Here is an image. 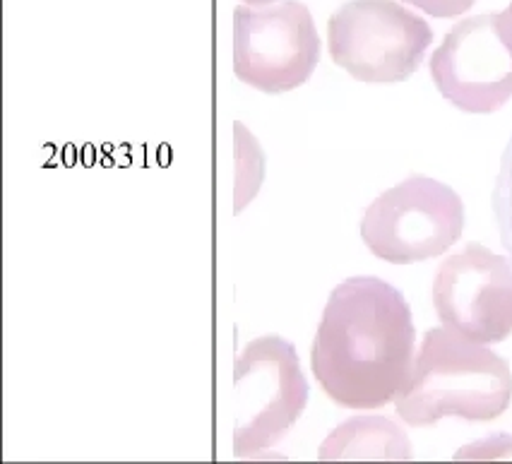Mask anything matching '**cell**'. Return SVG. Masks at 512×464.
Instances as JSON below:
<instances>
[{
    "label": "cell",
    "instance_id": "cell-6",
    "mask_svg": "<svg viewBox=\"0 0 512 464\" xmlns=\"http://www.w3.org/2000/svg\"><path fill=\"white\" fill-rule=\"evenodd\" d=\"M320 61L313 15L299 0L238 5L234 10V73L265 94L301 87Z\"/></svg>",
    "mask_w": 512,
    "mask_h": 464
},
{
    "label": "cell",
    "instance_id": "cell-11",
    "mask_svg": "<svg viewBox=\"0 0 512 464\" xmlns=\"http://www.w3.org/2000/svg\"><path fill=\"white\" fill-rule=\"evenodd\" d=\"M457 460H510L512 457V438L510 436H491L479 443L469 445L457 452Z\"/></svg>",
    "mask_w": 512,
    "mask_h": 464
},
{
    "label": "cell",
    "instance_id": "cell-4",
    "mask_svg": "<svg viewBox=\"0 0 512 464\" xmlns=\"http://www.w3.org/2000/svg\"><path fill=\"white\" fill-rule=\"evenodd\" d=\"M464 205L450 186L409 176L378 195L361 219V239L375 258L412 265L438 258L460 241Z\"/></svg>",
    "mask_w": 512,
    "mask_h": 464
},
{
    "label": "cell",
    "instance_id": "cell-9",
    "mask_svg": "<svg viewBox=\"0 0 512 464\" xmlns=\"http://www.w3.org/2000/svg\"><path fill=\"white\" fill-rule=\"evenodd\" d=\"M318 457L323 462L337 460H412V445L407 433L388 416H354L337 426Z\"/></svg>",
    "mask_w": 512,
    "mask_h": 464
},
{
    "label": "cell",
    "instance_id": "cell-8",
    "mask_svg": "<svg viewBox=\"0 0 512 464\" xmlns=\"http://www.w3.org/2000/svg\"><path fill=\"white\" fill-rule=\"evenodd\" d=\"M438 92L467 113H493L512 97V53L493 15L462 20L431 56Z\"/></svg>",
    "mask_w": 512,
    "mask_h": 464
},
{
    "label": "cell",
    "instance_id": "cell-13",
    "mask_svg": "<svg viewBox=\"0 0 512 464\" xmlns=\"http://www.w3.org/2000/svg\"><path fill=\"white\" fill-rule=\"evenodd\" d=\"M493 22H496L500 39L505 41V46H508L510 53H512V3L503 10V13L493 15Z\"/></svg>",
    "mask_w": 512,
    "mask_h": 464
},
{
    "label": "cell",
    "instance_id": "cell-7",
    "mask_svg": "<svg viewBox=\"0 0 512 464\" xmlns=\"http://www.w3.org/2000/svg\"><path fill=\"white\" fill-rule=\"evenodd\" d=\"M440 323L481 344L512 335V263L481 243L450 255L433 279Z\"/></svg>",
    "mask_w": 512,
    "mask_h": 464
},
{
    "label": "cell",
    "instance_id": "cell-1",
    "mask_svg": "<svg viewBox=\"0 0 512 464\" xmlns=\"http://www.w3.org/2000/svg\"><path fill=\"white\" fill-rule=\"evenodd\" d=\"M414 342L412 308L400 289L378 277H351L327 299L311 352L313 376L339 407H385L412 376Z\"/></svg>",
    "mask_w": 512,
    "mask_h": 464
},
{
    "label": "cell",
    "instance_id": "cell-12",
    "mask_svg": "<svg viewBox=\"0 0 512 464\" xmlns=\"http://www.w3.org/2000/svg\"><path fill=\"white\" fill-rule=\"evenodd\" d=\"M404 3L414 5V8L424 10L431 17H457L464 15L476 0H404Z\"/></svg>",
    "mask_w": 512,
    "mask_h": 464
},
{
    "label": "cell",
    "instance_id": "cell-2",
    "mask_svg": "<svg viewBox=\"0 0 512 464\" xmlns=\"http://www.w3.org/2000/svg\"><path fill=\"white\" fill-rule=\"evenodd\" d=\"M510 402L508 361L445 325L426 332L395 407L404 424L426 428L445 416L484 424L508 412Z\"/></svg>",
    "mask_w": 512,
    "mask_h": 464
},
{
    "label": "cell",
    "instance_id": "cell-5",
    "mask_svg": "<svg viewBox=\"0 0 512 464\" xmlns=\"http://www.w3.org/2000/svg\"><path fill=\"white\" fill-rule=\"evenodd\" d=\"M330 56L361 82H404L424 63L433 29L395 0H349L327 22Z\"/></svg>",
    "mask_w": 512,
    "mask_h": 464
},
{
    "label": "cell",
    "instance_id": "cell-14",
    "mask_svg": "<svg viewBox=\"0 0 512 464\" xmlns=\"http://www.w3.org/2000/svg\"><path fill=\"white\" fill-rule=\"evenodd\" d=\"M243 3L246 5H270V3H275V0H243Z\"/></svg>",
    "mask_w": 512,
    "mask_h": 464
},
{
    "label": "cell",
    "instance_id": "cell-3",
    "mask_svg": "<svg viewBox=\"0 0 512 464\" xmlns=\"http://www.w3.org/2000/svg\"><path fill=\"white\" fill-rule=\"evenodd\" d=\"M308 404L296 347L277 335L243 347L234 364V455L265 460Z\"/></svg>",
    "mask_w": 512,
    "mask_h": 464
},
{
    "label": "cell",
    "instance_id": "cell-10",
    "mask_svg": "<svg viewBox=\"0 0 512 464\" xmlns=\"http://www.w3.org/2000/svg\"><path fill=\"white\" fill-rule=\"evenodd\" d=\"M493 217H496L500 241H503L505 251L512 255V138L505 147L496 188H493Z\"/></svg>",
    "mask_w": 512,
    "mask_h": 464
}]
</instances>
